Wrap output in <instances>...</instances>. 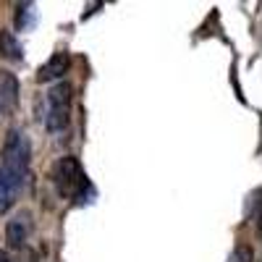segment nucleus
Segmentation results:
<instances>
[{"instance_id": "f257e3e1", "label": "nucleus", "mask_w": 262, "mask_h": 262, "mask_svg": "<svg viewBox=\"0 0 262 262\" xmlns=\"http://www.w3.org/2000/svg\"><path fill=\"white\" fill-rule=\"evenodd\" d=\"M3 165L0 170L6 173V179L11 181V186L16 189V194L24 189V184L29 181V160H32V147L29 139L21 128H11L3 142Z\"/></svg>"}, {"instance_id": "f03ea898", "label": "nucleus", "mask_w": 262, "mask_h": 262, "mask_svg": "<svg viewBox=\"0 0 262 262\" xmlns=\"http://www.w3.org/2000/svg\"><path fill=\"white\" fill-rule=\"evenodd\" d=\"M53 181H55V189H58V194L63 196V200H76V196H81V191L86 186L84 168L74 155H66L55 163Z\"/></svg>"}, {"instance_id": "7ed1b4c3", "label": "nucleus", "mask_w": 262, "mask_h": 262, "mask_svg": "<svg viewBox=\"0 0 262 262\" xmlns=\"http://www.w3.org/2000/svg\"><path fill=\"white\" fill-rule=\"evenodd\" d=\"M69 113H71V84L60 79L48 92V111H45L48 131H63L69 126Z\"/></svg>"}, {"instance_id": "20e7f679", "label": "nucleus", "mask_w": 262, "mask_h": 262, "mask_svg": "<svg viewBox=\"0 0 262 262\" xmlns=\"http://www.w3.org/2000/svg\"><path fill=\"white\" fill-rule=\"evenodd\" d=\"M29 236H32V215L24 210V212H18L13 215L8 226H6V242L11 249H24L27 242H29Z\"/></svg>"}, {"instance_id": "39448f33", "label": "nucleus", "mask_w": 262, "mask_h": 262, "mask_svg": "<svg viewBox=\"0 0 262 262\" xmlns=\"http://www.w3.org/2000/svg\"><path fill=\"white\" fill-rule=\"evenodd\" d=\"M69 53L60 50V53H53V58L45 63V66H39V71H37V79L39 81H50V79H60L66 71H69Z\"/></svg>"}, {"instance_id": "423d86ee", "label": "nucleus", "mask_w": 262, "mask_h": 262, "mask_svg": "<svg viewBox=\"0 0 262 262\" xmlns=\"http://www.w3.org/2000/svg\"><path fill=\"white\" fill-rule=\"evenodd\" d=\"M0 100L8 111H13L18 102V79L11 71H0Z\"/></svg>"}, {"instance_id": "0eeeda50", "label": "nucleus", "mask_w": 262, "mask_h": 262, "mask_svg": "<svg viewBox=\"0 0 262 262\" xmlns=\"http://www.w3.org/2000/svg\"><path fill=\"white\" fill-rule=\"evenodd\" d=\"M0 55H3L6 60H21V58H24V48H21V42L8 29H0Z\"/></svg>"}, {"instance_id": "6e6552de", "label": "nucleus", "mask_w": 262, "mask_h": 262, "mask_svg": "<svg viewBox=\"0 0 262 262\" xmlns=\"http://www.w3.org/2000/svg\"><path fill=\"white\" fill-rule=\"evenodd\" d=\"M13 202H16V189L6 179V173L0 170V215H6L13 207Z\"/></svg>"}, {"instance_id": "1a4fd4ad", "label": "nucleus", "mask_w": 262, "mask_h": 262, "mask_svg": "<svg viewBox=\"0 0 262 262\" xmlns=\"http://www.w3.org/2000/svg\"><path fill=\"white\" fill-rule=\"evenodd\" d=\"M32 24H34V6L32 3L16 6V27L18 29H29Z\"/></svg>"}, {"instance_id": "9d476101", "label": "nucleus", "mask_w": 262, "mask_h": 262, "mask_svg": "<svg viewBox=\"0 0 262 262\" xmlns=\"http://www.w3.org/2000/svg\"><path fill=\"white\" fill-rule=\"evenodd\" d=\"M228 262H254V252H252V247H247V244H238V247L231 252Z\"/></svg>"}, {"instance_id": "9b49d317", "label": "nucleus", "mask_w": 262, "mask_h": 262, "mask_svg": "<svg viewBox=\"0 0 262 262\" xmlns=\"http://www.w3.org/2000/svg\"><path fill=\"white\" fill-rule=\"evenodd\" d=\"M8 113H11V111H8V107H6V105H3V100H0V118H6Z\"/></svg>"}, {"instance_id": "f8f14e48", "label": "nucleus", "mask_w": 262, "mask_h": 262, "mask_svg": "<svg viewBox=\"0 0 262 262\" xmlns=\"http://www.w3.org/2000/svg\"><path fill=\"white\" fill-rule=\"evenodd\" d=\"M0 262H13V259H11V254H8V252L0 249Z\"/></svg>"}]
</instances>
